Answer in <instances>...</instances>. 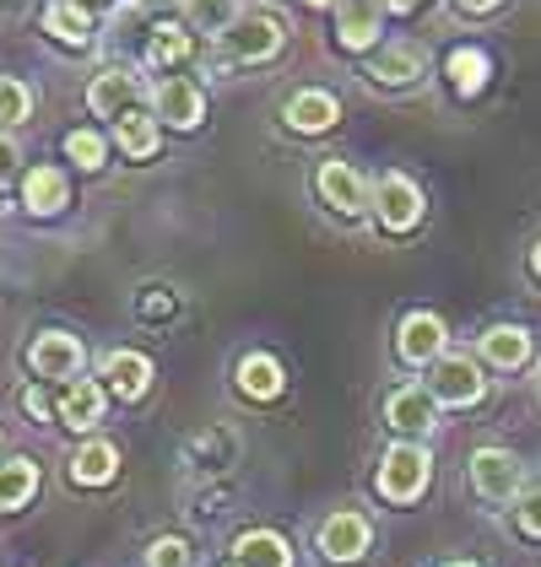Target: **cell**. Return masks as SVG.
<instances>
[{
    "instance_id": "60d3db41",
    "label": "cell",
    "mask_w": 541,
    "mask_h": 567,
    "mask_svg": "<svg viewBox=\"0 0 541 567\" xmlns=\"http://www.w3.org/2000/svg\"><path fill=\"white\" fill-rule=\"evenodd\" d=\"M304 6H315V11H336V0H304Z\"/></svg>"
},
{
    "instance_id": "1f68e13d",
    "label": "cell",
    "mask_w": 541,
    "mask_h": 567,
    "mask_svg": "<svg viewBox=\"0 0 541 567\" xmlns=\"http://www.w3.org/2000/svg\"><path fill=\"white\" fill-rule=\"evenodd\" d=\"M180 313H184V298L174 287H141L135 292V319L141 324H174Z\"/></svg>"
},
{
    "instance_id": "44dd1931",
    "label": "cell",
    "mask_w": 541,
    "mask_h": 567,
    "mask_svg": "<svg viewBox=\"0 0 541 567\" xmlns=\"http://www.w3.org/2000/svg\"><path fill=\"white\" fill-rule=\"evenodd\" d=\"M227 551H233L227 563H238V567H293L298 563L293 540H287L282 529H270V524H249V529H238Z\"/></svg>"
},
{
    "instance_id": "7402d4cb",
    "label": "cell",
    "mask_w": 541,
    "mask_h": 567,
    "mask_svg": "<svg viewBox=\"0 0 541 567\" xmlns=\"http://www.w3.org/2000/svg\"><path fill=\"white\" fill-rule=\"evenodd\" d=\"M439 76H445V87L460 97V103H477L488 82H493V60H488V49L477 44H455L445 54V65H439Z\"/></svg>"
},
{
    "instance_id": "484cf974",
    "label": "cell",
    "mask_w": 541,
    "mask_h": 567,
    "mask_svg": "<svg viewBox=\"0 0 541 567\" xmlns=\"http://www.w3.org/2000/svg\"><path fill=\"white\" fill-rule=\"evenodd\" d=\"M109 131H114V146H120L131 163H152V157L163 152V125H157V114H152V109H131V114H120Z\"/></svg>"
},
{
    "instance_id": "ba28073f",
    "label": "cell",
    "mask_w": 541,
    "mask_h": 567,
    "mask_svg": "<svg viewBox=\"0 0 541 567\" xmlns=\"http://www.w3.org/2000/svg\"><path fill=\"white\" fill-rule=\"evenodd\" d=\"M358 76L368 92H390V97L417 92L422 76H428V49L411 44V39H390V44H379L368 60H363Z\"/></svg>"
},
{
    "instance_id": "2e32d148",
    "label": "cell",
    "mask_w": 541,
    "mask_h": 567,
    "mask_svg": "<svg viewBox=\"0 0 541 567\" xmlns=\"http://www.w3.org/2000/svg\"><path fill=\"white\" fill-rule=\"evenodd\" d=\"M103 416H109V390L98 384V379H71V384H60V394H54V422L65 427V433L76 437H92L98 427H103Z\"/></svg>"
},
{
    "instance_id": "f546056e",
    "label": "cell",
    "mask_w": 541,
    "mask_h": 567,
    "mask_svg": "<svg viewBox=\"0 0 541 567\" xmlns=\"http://www.w3.org/2000/svg\"><path fill=\"white\" fill-rule=\"evenodd\" d=\"M180 6H184V22H190L195 33H212V39L244 11V0H180Z\"/></svg>"
},
{
    "instance_id": "d590c367",
    "label": "cell",
    "mask_w": 541,
    "mask_h": 567,
    "mask_svg": "<svg viewBox=\"0 0 541 567\" xmlns=\"http://www.w3.org/2000/svg\"><path fill=\"white\" fill-rule=\"evenodd\" d=\"M17 174H22V146H17L11 131H0V189H6Z\"/></svg>"
},
{
    "instance_id": "8d00e7d4",
    "label": "cell",
    "mask_w": 541,
    "mask_h": 567,
    "mask_svg": "<svg viewBox=\"0 0 541 567\" xmlns=\"http://www.w3.org/2000/svg\"><path fill=\"white\" fill-rule=\"evenodd\" d=\"M450 6L460 11V17H493L503 0H450Z\"/></svg>"
},
{
    "instance_id": "5bb4252c",
    "label": "cell",
    "mask_w": 541,
    "mask_h": 567,
    "mask_svg": "<svg viewBox=\"0 0 541 567\" xmlns=\"http://www.w3.org/2000/svg\"><path fill=\"white\" fill-rule=\"evenodd\" d=\"M477 357L488 373H525V368H537V330L520 319H498L477 336Z\"/></svg>"
},
{
    "instance_id": "f6af8a7d",
    "label": "cell",
    "mask_w": 541,
    "mask_h": 567,
    "mask_svg": "<svg viewBox=\"0 0 541 567\" xmlns=\"http://www.w3.org/2000/svg\"><path fill=\"white\" fill-rule=\"evenodd\" d=\"M98 6H103V0H98Z\"/></svg>"
},
{
    "instance_id": "4dcf8cb0",
    "label": "cell",
    "mask_w": 541,
    "mask_h": 567,
    "mask_svg": "<svg viewBox=\"0 0 541 567\" xmlns=\"http://www.w3.org/2000/svg\"><path fill=\"white\" fill-rule=\"evenodd\" d=\"M503 514H509V529H514L520 540L541 546V481H525V492H520Z\"/></svg>"
},
{
    "instance_id": "6da1fadb",
    "label": "cell",
    "mask_w": 541,
    "mask_h": 567,
    "mask_svg": "<svg viewBox=\"0 0 541 567\" xmlns=\"http://www.w3.org/2000/svg\"><path fill=\"white\" fill-rule=\"evenodd\" d=\"M374 497L385 508H417L433 486V449L428 443H406V437H390L379 454H374Z\"/></svg>"
},
{
    "instance_id": "603a6c76",
    "label": "cell",
    "mask_w": 541,
    "mask_h": 567,
    "mask_svg": "<svg viewBox=\"0 0 541 567\" xmlns=\"http://www.w3.org/2000/svg\"><path fill=\"white\" fill-rule=\"evenodd\" d=\"M71 206V178H65V168H54V163H39V168H28L22 174V212L28 217H60Z\"/></svg>"
},
{
    "instance_id": "74e56055",
    "label": "cell",
    "mask_w": 541,
    "mask_h": 567,
    "mask_svg": "<svg viewBox=\"0 0 541 567\" xmlns=\"http://www.w3.org/2000/svg\"><path fill=\"white\" fill-rule=\"evenodd\" d=\"M525 276H531V281L541 287V238L531 244V255H525Z\"/></svg>"
},
{
    "instance_id": "e0dca14e",
    "label": "cell",
    "mask_w": 541,
    "mask_h": 567,
    "mask_svg": "<svg viewBox=\"0 0 541 567\" xmlns=\"http://www.w3.org/2000/svg\"><path fill=\"white\" fill-rule=\"evenodd\" d=\"M341 125V97L330 87H293L282 103V131L287 135H330Z\"/></svg>"
},
{
    "instance_id": "ee69618b",
    "label": "cell",
    "mask_w": 541,
    "mask_h": 567,
    "mask_svg": "<svg viewBox=\"0 0 541 567\" xmlns=\"http://www.w3.org/2000/svg\"><path fill=\"white\" fill-rule=\"evenodd\" d=\"M217 567H238V563H217Z\"/></svg>"
},
{
    "instance_id": "f35d334b",
    "label": "cell",
    "mask_w": 541,
    "mask_h": 567,
    "mask_svg": "<svg viewBox=\"0 0 541 567\" xmlns=\"http://www.w3.org/2000/svg\"><path fill=\"white\" fill-rule=\"evenodd\" d=\"M368 6H374L379 17H385V11H390V17H401V0H368Z\"/></svg>"
},
{
    "instance_id": "9a60e30c",
    "label": "cell",
    "mask_w": 541,
    "mask_h": 567,
    "mask_svg": "<svg viewBox=\"0 0 541 567\" xmlns=\"http://www.w3.org/2000/svg\"><path fill=\"white\" fill-rule=\"evenodd\" d=\"M233 394L244 400V405H276L282 394H287V368H282V357L276 351H238V362H233Z\"/></svg>"
},
{
    "instance_id": "cb8c5ba5",
    "label": "cell",
    "mask_w": 541,
    "mask_h": 567,
    "mask_svg": "<svg viewBox=\"0 0 541 567\" xmlns=\"http://www.w3.org/2000/svg\"><path fill=\"white\" fill-rule=\"evenodd\" d=\"M190 54H195V28H190L184 17H163V22H152V33H146V65H152V71L174 76Z\"/></svg>"
},
{
    "instance_id": "9c48e42d",
    "label": "cell",
    "mask_w": 541,
    "mask_h": 567,
    "mask_svg": "<svg viewBox=\"0 0 541 567\" xmlns=\"http://www.w3.org/2000/svg\"><path fill=\"white\" fill-rule=\"evenodd\" d=\"M379 416H385V433L406 437V443L433 437V433H439V422H445L439 400L428 394V384H422V379H406V384H396V390L379 400Z\"/></svg>"
},
{
    "instance_id": "8fae6325",
    "label": "cell",
    "mask_w": 541,
    "mask_h": 567,
    "mask_svg": "<svg viewBox=\"0 0 541 567\" xmlns=\"http://www.w3.org/2000/svg\"><path fill=\"white\" fill-rule=\"evenodd\" d=\"M22 362L39 384H71V379L88 373V341L71 336V330H39L22 351Z\"/></svg>"
},
{
    "instance_id": "30bf717a",
    "label": "cell",
    "mask_w": 541,
    "mask_h": 567,
    "mask_svg": "<svg viewBox=\"0 0 541 567\" xmlns=\"http://www.w3.org/2000/svg\"><path fill=\"white\" fill-rule=\"evenodd\" d=\"M390 347H396V362H401L406 373H428L450 351V324L433 308H406L396 336H390Z\"/></svg>"
},
{
    "instance_id": "7bdbcfd3",
    "label": "cell",
    "mask_w": 541,
    "mask_h": 567,
    "mask_svg": "<svg viewBox=\"0 0 541 567\" xmlns=\"http://www.w3.org/2000/svg\"><path fill=\"white\" fill-rule=\"evenodd\" d=\"M0 449H6V427H0Z\"/></svg>"
},
{
    "instance_id": "7a4b0ae2",
    "label": "cell",
    "mask_w": 541,
    "mask_h": 567,
    "mask_svg": "<svg viewBox=\"0 0 541 567\" xmlns=\"http://www.w3.org/2000/svg\"><path fill=\"white\" fill-rule=\"evenodd\" d=\"M287 44V22L276 11H261V6H244L223 33L212 39V65L217 71H233V65H266L276 60Z\"/></svg>"
},
{
    "instance_id": "b9f144b4",
    "label": "cell",
    "mask_w": 541,
    "mask_h": 567,
    "mask_svg": "<svg viewBox=\"0 0 541 567\" xmlns=\"http://www.w3.org/2000/svg\"><path fill=\"white\" fill-rule=\"evenodd\" d=\"M417 6H428V0H401V17L406 11H417Z\"/></svg>"
},
{
    "instance_id": "5b68a950",
    "label": "cell",
    "mask_w": 541,
    "mask_h": 567,
    "mask_svg": "<svg viewBox=\"0 0 541 567\" xmlns=\"http://www.w3.org/2000/svg\"><path fill=\"white\" fill-rule=\"evenodd\" d=\"M315 200L330 221L358 227V221H368L374 178H363V168L358 163H347V157H319L315 163Z\"/></svg>"
},
{
    "instance_id": "52a82bcc",
    "label": "cell",
    "mask_w": 541,
    "mask_h": 567,
    "mask_svg": "<svg viewBox=\"0 0 541 567\" xmlns=\"http://www.w3.org/2000/svg\"><path fill=\"white\" fill-rule=\"evenodd\" d=\"M466 486L471 497L493 503V508H509L520 492H525V460L503 443H477L471 460H466Z\"/></svg>"
},
{
    "instance_id": "ffe728a7",
    "label": "cell",
    "mask_w": 541,
    "mask_h": 567,
    "mask_svg": "<svg viewBox=\"0 0 541 567\" xmlns=\"http://www.w3.org/2000/svg\"><path fill=\"white\" fill-rule=\"evenodd\" d=\"M88 109L98 114V120H120V114H131V109H141V76H135L131 65H103L98 76H92L88 87Z\"/></svg>"
},
{
    "instance_id": "277c9868",
    "label": "cell",
    "mask_w": 541,
    "mask_h": 567,
    "mask_svg": "<svg viewBox=\"0 0 541 567\" xmlns=\"http://www.w3.org/2000/svg\"><path fill=\"white\" fill-rule=\"evenodd\" d=\"M368 221L385 233V238H411L422 221H428V195L422 184L401 168H385L374 178V200H368Z\"/></svg>"
},
{
    "instance_id": "3957f363",
    "label": "cell",
    "mask_w": 541,
    "mask_h": 567,
    "mask_svg": "<svg viewBox=\"0 0 541 567\" xmlns=\"http://www.w3.org/2000/svg\"><path fill=\"white\" fill-rule=\"evenodd\" d=\"M428 394L439 400V411H477L493 400V379L482 368L477 351H445L433 368H428Z\"/></svg>"
},
{
    "instance_id": "8992f818",
    "label": "cell",
    "mask_w": 541,
    "mask_h": 567,
    "mask_svg": "<svg viewBox=\"0 0 541 567\" xmlns=\"http://www.w3.org/2000/svg\"><path fill=\"white\" fill-rule=\"evenodd\" d=\"M315 563L319 567H363L374 557V519L363 508H330L315 524Z\"/></svg>"
},
{
    "instance_id": "e575fe53",
    "label": "cell",
    "mask_w": 541,
    "mask_h": 567,
    "mask_svg": "<svg viewBox=\"0 0 541 567\" xmlns=\"http://www.w3.org/2000/svg\"><path fill=\"white\" fill-rule=\"evenodd\" d=\"M17 405H22V411H28V422H39V427H44V422H54V400H49V390L39 384V379H33V384H22Z\"/></svg>"
},
{
    "instance_id": "d4e9b609",
    "label": "cell",
    "mask_w": 541,
    "mask_h": 567,
    "mask_svg": "<svg viewBox=\"0 0 541 567\" xmlns=\"http://www.w3.org/2000/svg\"><path fill=\"white\" fill-rule=\"evenodd\" d=\"M44 486V471L33 454H0V514H22Z\"/></svg>"
},
{
    "instance_id": "d6a6232c",
    "label": "cell",
    "mask_w": 541,
    "mask_h": 567,
    "mask_svg": "<svg viewBox=\"0 0 541 567\" xmlns=\"http://www.w3.org/2000/svg\"><path fill=\"white\" fill-rule=\"evenodd\" d=\"M141 567H195L190 535H152L146 551H141Z\"/></svg>"
},
{
    "instance_id": "836d02e7",
    "label": "cell",
    "mask_w": 541,
    "mask_h": 567,
    "mask_svg": "<svg viewBox=\"0 0 541 567\" xmlns=\"http://www.w3.org/2000/svg\"><path fill=\"white\" fill-rule=\"evenodd\" d=\"M28 114H33V87L22 76H0V131L28 125Z\"/></svg>"
},
{
    "instance_id": "ac0fdd59",
    "label": "cell",
    "mask_w": 541,
    "mask_h": 567,
    "mask_svg": "<svg viewBox=\"0 0 541 567\" xmlns=\"http://www.w3.org/2000/svg\"><path fill=\"white\" fill-rule=\"evenodd\" d=\"M65 481L76 486V492H103V486H114L120 481V443L114 437H82L76 449H71V460H65Z\"/></svg>"
},
{
    "instance_id": "ab89813d",
    "label": "cell",
    "mask_w": 541,
    "mask_h": 567,
    "mask_svg": "<svg viewBox=\"0 0 541 567\" xmlns=\"http://www.w3.org/2000/svg\"><path fill=\"white\" fill-rule=\"evenodd\" d=\"M433 567H482L477 557H445V563H433Z\"/></svg>"
},
{
    "instance_id": "f1b7e54d",
    "label": "cell",
    "mask_w": 541,
    "mask_h": 567,
    "mask_svg": "<svg viewBox=\"0 0 541 567\" xmlns=\"http://www.w3.org/2000/svg\"><path fill=\"white\" fill-rule=\"evenodd\" d=\"M65 157L82 168V174H103L109 168V135L103 131H65Z\"/></svg>"
},
{
    "instance_id": "4fadbf2b",
    "label": "cell",
    "mask_w": 541,
    "mask_h": 567,
    "mask_svg": "<svg viewBox=\"0 0 541 567\" xmlns=\"http://www.w3.org/2000/svg\"><path fill=\"white\" fill-rule=\"evenodd\" d=\"M92 379L109 390V400L141 405V400L152 394V384H157V362H152L146 351H135V347H109L103 357H98V373H92Z\"/></svg>"
},
{
    "instance_id": "d6986e66",
    "label": "cell",
    "mask_w": 541,
    "mask_h": 567,
    "mask_svg": "<svg viewBox=\"0 0 541 567\" xmlns=\"http://www.w3.org/2000/svg\"><path fill=\"white\" fill-rule=\"evenodd\" d=\"M379 44H385V17L368 0H336V49L368 60Z\"/></svg>"
},
{
    "instance_id": "83f0119b",
    "label": "cell",
    "mask_w": 541,
    "mask_h": 567,
    "mask_svg": "<svg viewBox=\"0 0 541 567\" xmlns=\"http://www.w3.org/2000/svg\"><path fill=\"white\" fill-rule=\"evenodd\" d=\"M184 460H190L195 471H206V476L233 471V465H238V437L227 433V427H206V433H195L184 443Z\"/></svg>"
},
{
    "instance_id": "bcb514c9",
    "label": "cell",
    "mask_w": 541,
    "mask_h": 567,
    "mask_svg": "<svg viewBox=\"0 0 541 567\" xmlns=\"http://www.w3.org/2000/svg\"><path fill=\"white\" fill-rule=\"evenodd\" d=\"M537 384H541V379H537Z\"/></svg>"
},
{
    "instance_id": "4316f807",
    "label": "cell",
    "mask_w": 541,
    "mask_h": 567,
    "mask_svg": "<svg viewBox=\"0 0 541 567\" xmlns=\"http://www.w3.org/2000/svg\"><path fill=\"white\" fill-rule=\"evenodd\" d=\"M39 28L65 49H88L92 44V11L82 6V0H49L44 11H39Z\"/></svg>"
},
{
    "instance_id": "7c38bea8",
    "label": "cell",
    "mask_w": 541,
    "mask_h": 567,
    "mask_svg": "<svg viewBox=\"0 0 541 567\" xmlns=\"http://www.w3.org/2000/svg\"><path fill=\"white\" fill-rule=\"evenodd\" d=\"M146 109L157 114V125L163 131H180V135H195L206 125V92L195 87L190 76H157L152 87H146Z\"/></svg>"
}]
</instances>
